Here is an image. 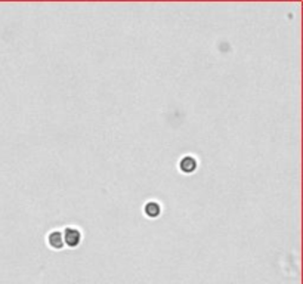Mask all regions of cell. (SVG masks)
<instances>
[{"label": "cell", "mask_w": 303, "mask_h": 284, "mask_svg": "<svg viewBox=\"0 0 303 284\" xmlns=\"http://www.w3.org/2000/svg\"><path fill=\"white\" fill-rule=\"evenodd\" d=\"M62 237H64V244H67L70 247H76V246H78L80 241H82V234H80V231L76 229V228H67V229L64 231Z\"/></svg>", "instance_id": "cell-1"}, {"label": "cell", "mask_w": 303, "mask_h": 284, "mask_svg": "<svg viewBox=\"0 0 303 284\" xmlns=\"http://www.w3.org/2000/svg\"><path fill=\"white\" fill-rule=\"evenodd\" d=\"M48 243L54 249H62L64 247V237L60 231H52L48 237Z\"/></svg>", "instance_id": "cell-2"}, {"label": "cell", "mask_w": 303, "mask_h": 284, "mask_svg": "<svg viewBox=\"0 0 303 284\" xmlns=\"http://www.w3.org/2000/svg\"><path fill=\"white\" fill-rule=\"evenodd\" d=\"M179 166H180V170H182V172H185V173H192V172L197 169V160L194 157H191V156H186V157H184L180 160Z\"/></svg>", "instance_id": "cell-3"}, {"label": "cell", "mask_w": 303, "mask_h": 284, "mask_svg": "<svg viewBox=\"0 0 303 284\" xmlns=\"http://www.w3.org/2000/svg\"><path fill=\"white\" fill-rule=\"evenodd\" d=\"M162 213V207L157 201H148L145 204V215L150 218H157Z\"/></svg>", "instance_id": "cell-4"}]
</instances>
